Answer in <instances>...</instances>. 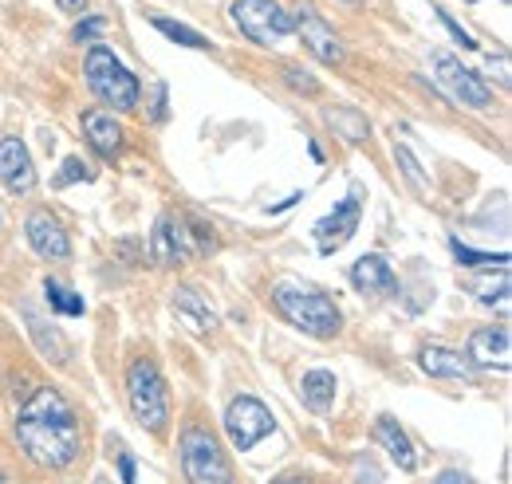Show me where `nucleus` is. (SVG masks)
<instances>
[{"mask_svg":"<svg viewBox=\"0 0 512 484\" xmlns=\"http://www.w3.org/2000/svg\"><path fill=\"white\" fill-rule=\"evenodd\" d=\"M343 4H367V0H343Z\"/></svg>","mask_w":512,"mask_h":484,"instance_id":"obj_38","label":"nucleus"},{"mask_svg":"<svg viewBox=\"0 0 512 484\" xmlns=\"http://www.w3.org/2000/svg\"><path fill=\"white\" fill-rule=\"evenodd\" d=\"M16 441L24 457L48 473H64L83 457V422L64 390L40 382L16 410Z\"/></svg>","mask_w":512,"mask_h":484,"instance_id":"obj_1","label":"nucleus"},{"mask_svg":"<svg viewBox=\"0 0 512 484\" xmlns=\"http://www.w3.org/2000/svg\"><path fill=\"white\" fill-rule=\"evenodd\" d=\"M272 484H312L308 477H296V473H288V477H276Z\"/></svg>","mask_w":512,"mask_h":484,"instance_id":"obj_36","label":"nucleus"},{"mask_svg":"<svg viewBox=\"0 0 512 484\" xmlns=\"http://www.w3.org/2000/svg\"><path fill=\"white\" fill-rule=\"evenodd\" d=\"M174 311H178V319L197 331V335H209L213 327H217V311L209 307V300L193 288V284H182L178 292H174Z\"/></svg>","mask_w":512,"mask_h":484,"instance_id":"obj_20","label":"nucleus"},{"mask_svg":"<svg viewBox=\"0 0 512 484\" xmlns=\"http://www.w3.org/2000/svg\"><path fill=\"white\" fill-rule=\"evenodd\" d=\"M79 126H83L87 146H91L103 162H115V158L123 154L127 134H123V122H119L115 111H107V107H91V111L79 115Z\"/></svg>","mask_w":512,"mask_h":484,"instance_id":"obj_13","label":"nucleus"},{"mask_svg":"<svg viewBox=\"0 0 512 484\" xmlns=\"http://www.w3.org/2000/svg\"><path fill=\"white\" fill-rule=\"evenodd\" d=\"M509 327L505 323H489V327H477L469 335V366H485V370H509Z\"/></svg>","mask_w":512,"mask_h":484,"instance_id":"obj_15","label":"nucleus"},{"mask_svg":"<svg viewBox=\"0 0 512 484\" xmlns=\"http://www.w3.org/2000/svg\"><path fill=\"white\" fill-rule=\"evenodd\" d=\"M103 32H107V16H83V20L75 24L71 40H75V44H83V40H99Z\"/></svg>","mask_w":512,"mask_h":484,"instance_id":"obj_30","label":"nucleus"},{"mask_svg":"<svg viewBox=\"0 0 512 484\" xmlns=\"http://www.w3.org/2000/svg\"><path fill=\"white\" fill-rule=\"evenodd\" d=\"M449 252L461 268H509V256L505 252H481V248H469L457 237H449Z\"/></svg>","mask_w":512,"mask_h":484,"instance_id":"obj_24","label":"nucleus"},{"mask_svg":"<svg viewBox=\"0 0 512 484\" xmlns=\"http://www.w3.org/2000/svg\"><path fill=\"white\" fill-rule=\"evenodd\" d=\"M469 4H473V0H469Z\"/></svg>","mask_w":512,"mask_h":484,"instance_id":"obj_41","label":"nucleus"},{"mask_svg":"<svg viewBox=\"0 0 512 484\" xmlns=\"http://www.w3.org/2000/svg\"><path fill=\"white\" fill-rule=\"evenodd\" d=\"M375 441H379L386 453H390V461H394L402 473H414V469H418V453H414L410 433L394 422L390 414H383V418L375 422Z\"/></svg>","mask_w":512,"mask_h":484,"instance_id":"obj_18","label":"nucleus"},{"mask_svg":"<svg viewBox=\"0 0 512 484\" xmlns=\"http://www.w3.org/2000/svg\"><path fill=\"white\" fill-rule=\"evenodd\" d=\"M127 402H130L134 422L142 425L146 433L166 437L174 410H170L166 378H162V370H158V363H154L150 355H134V359H130V366H127Z\"/></svg>","mask_w":512,"mask_h":484,"instance_id":"obj_4","label":"nucleus"},{"mask_svg":"<svg viewBox=\"0 0 512 484\" xmlns=\"http://www.w3.org/2000/svg\"><path fill=\"white\" fill-rule=\"evenodd\" d=\"M99 484H107V481H99Z\"/></svg>","mask_w":512,"mask_h":484,"instance_id":"obj_40","label":"nucleus"},{"mask_svg":"<svg viewBox=\"0 0 512 484\" xmlns=\"http://www.w3.org/2000/svg\"><path fill=\"white\" fill-rule=\"evenodd\" d=\"M430 60H434V71H438V83L446 87L457 103H465L473 111L493 107V87L473 67H465V63L457 60V56H449V52H434Z\"/></svg>","mask_w":512,"mask_h":484,"instance_id":"obj_8","label":"nucleus"},{"mask_svg":"<svg viewBox=\"0 0 512 484\" xmlns=\"http://www.w3.org/2000/svg\"><path fill=\"white\" fill-rule=\"evenodd\" d=\"M229 20L249 44H260V48H272L284 36H292V12H284L276 0H233Z\"/></svg>","mask_w":512,"mask_h":484,"instance_id":"obj_6","label":"nucleus"},{"mask_svg":"<svg viewBox=\"0 0 512 484\" xmlns=\"http://www.w3.org/2000/svg\"><path fill=\"white\" fill-rule=\"evenodd\" d=\"M75 182H95V170H91L83 158L71 154V158H64V170L56 174V182L52 185H56V189H67V185H75Z\"/></svg>","mask_w":512,"mask_h":484,"instance_id":"obj_28","label":"nucleus"},{"mask_svg":"<svg viewBox=\"0 0 512 484\" xmlns=\"http://www.w3.org/2000/svg\"><path fill=\"white\" fill-rule=\"evenodd\" d=\"M359 221H363V197H359V185H351V193L343 201H335V209L323 221H316V244L323 256H331L335 248L351 241L359 233Z\"/></svg>","mask_w":512,"mask_h":484,"instance_id":"obj_10","label":"nucleus"},{"mask_svg":"<svg viewBox=\"0 0 512 484\" xmlns=\"http://www.w3.org/2000/svg\"><path fill=\"white\" fill-rule=\"evenodd\" d=\"M44 300L52 303V315H67V319H75V315L87 311L83 296H79L67 280H60V276H48V280H44Z\"/></svg>","mask_w":512,"mask_h":484,"instance_id":"obj_23","label":"nucleus"},{"mask_svg":"<svg viewBox=\"0 0 512 484\" xmlns=\"http://www.w3.org/2000/svg\"><path fill=\"white\" fill-rule=\"evenodd\" d=\"M150 24H154L166 40H174V44H182V48H197V52H209V48H213L201 32H193L190 24H178V20H170V16H154Z\"/></svg>","mask_w":512,"mask_h":484,"instance_id":"obj_25","label":"nucleus"},{"mask_svg":"<svg viewBox=\"0 0 512 484\" xmlns=\"http://www.w3.org/2000/svg\"><path fill=\"white\" fill-rule=\"evenodd\" d=\"M284 79H288V87H292L296 95H304V99H316V95H320V79L308 75V71H300V67H288Z\"/></svg>","mask_w":512,"mask_h":484,"instance_id":"obj_29","label":"nucleus"},{"mask_svg":"<svg viewBox=\"0 0 512 484\" xmlns=\"http://www.w3.org/2000/svg\"><path fill=\"white\" fill-rule=\"evenodd\" d=\"M394 162L402 166V174L414 182V189H418V193H426V189H430V178H426V170L418 166V158L410 154V146H398V142H394Z\"/></svg>","mask_w":512,"mask_h":484,"instance_id":"obj_27","label":"nucleus"},{"mask_svg":"<svg viewBox=\"0 0 512 484\" xmlns=\"http://www.w3.org/2000/svg\"><path fill=\"white\" fill-rule=\"evenodd\" d=\"M292 32L304 40V48H308V52H312L320 63L339 67V63L347 60V52H343L339 36L331 32V24L323 20L312 4H300V8H296V16H292Z\"/></svg>","mask_w":512,"mask_h":484,"instance_id":"obj_11","label":"nucleus"},{"mask_svg":"<svg viewBox=\"0 0 512 484\" xmlns=\"http://www.w3.org/2000/svg\"><path fill=\"white\" fill-rule=\"evenodd\" d=\"M119 473H123V484H138V461L130 453H119Z\"/></svg>","mask_w":512,"mask_h":484,"instance_id":"obj_33","label":"nucleus"},{"mask_svg":"<svg viewBox=\"0 0 512 484\" xmlns=\"http://www.w3.org/2000/svg\"><path fill=\"white\" fill-rule=\"evenodd\" d=\"M150 252H154V264L162 268H178L186 264L193 252V237L186 217H174V213H162L158 225H154V237H150Z\"/></svg>","mask_w":512,"mask_h":484,"instance_id":"obj_12","label":"nucleus"},{"mask_svg":"<svg viewBox=\"0 0 512 484\" xmlns=\"http://www.w3.org/2000/svg\"><path fill=\"white\" fill-rule=\"evenodd\" d=\"M323 119H327V126H331L339 138H347L351 146L371 142V122H367L363 111H355V107H327Z\"/></svg>","mask_w":512,"mask_h":484,"instance_id":"obj_22","label":"nucleus"},{"mask_svg":"<svg viewBox=\"0 0 512 484\" xmlns=\"http://www.w3.org/2000/svg\"><path fill=\"white\" fill-rule=\"evenodd\" d=\"M178 465L186 484H237L225 445L209 425L190 422L178 437Z\"/></svg>","mask_w":512,"mask_h":484,"instance_id":"obj_5","label":"nucleus"},{"mask_svg":"<svg viewBox=\"0 0 512 484\" xmlns=\"http://www.w3.org/2000/svg\"><path fill=\"white\" fill-rule=\"evenodd\" d=\"M56 4H60L64 12H83V8H87V0H56Z\"/></svg>","mask_w":512,"mask_h":484,"instance_id":"obj_35","label":"nucleus"},{"mask_svg":"<svg viewBox=\"0 0 512 484\" xmlns=\"http://www.w3.org/2000/svg\"><path fill=\"white\" fill-rule=\"evenodd\" d=\"M225 433H229V441H233L237 453H249L268 433H276V418H272V410L260 398L237 394L229 402V410H225Z\"/></svg>","mask_w":512,"mask_h":484,"instance_id":"obj_7","label":"nucleus"},{"mask_svg":"<svg viewBox=\"0 0 512 484\" xmlns=\"http://www.w3.org/2000/svg\"><path fill=\"white\" fill-rule=\"evenodd\" d=\"M166 103H170V87H166V83H158V87H154V111H150V119L166 122Z\"/></svg>","mask_w":512,"mask_h":484,"instance_id":"obj_32","label":"nucleus"},{"mask_svg":"<svg viewBox=\"0 0 512 484\" xmlns=\"http://www.w3.org/2000/svg\"><path fill=\"white\" fill-rule=\"evenodd\" d=\"M469 292L485 303V307L497 303V311H509V268H501L497 280H473Z\"/></svg>","mask_w":512,"mask_h":484,"instance_id":"obj_26","label":"nucleus"},{"mask_svg":"<svg viewBox=\"0 0 512 484\" xmlns=\"http://www.w3.org/2000/svg\"><path fill=\"white\" fill-rule=\"evenodd\" d=\"M83 79H87L91 95H95L107 111H115V115L134 111L138 99H142L138 75H134L127 63H123V56H119L115 48H107V44H95V48L83 56Z\"/></svg>","mask_w":512,"mask_h":484,"instance_id":"obj_3","label":"nucleus"},{"mask_svg":"<svg viewBox=\"0 0 512 484\" xmlns=\"http://www.w3.org/2000/svg\"><path fill=\"white\" fill-rule=\"evenodd\" d=\"M24 323H28V331H32V343L40 347V355L48 359V363L64 366L71 359V347H67V339L60 335V327H52L36 307H24Z\"/></svg>","mask_w":512,"mask_h":484,"instance_id":"obj_19","label":"nucleus"},{"mask_svg":"<svg viewBox=\"0 0 512 484\" xmlns=\"http://www.w3.org/2000/svg\"><path fill=\"white\" fill-rule=\"evenodd\" d=\"M308 150H312V162H323V150H320V142H316V138L308 142Z\"/></svg>","mask_w":512,"mask_h":484,"instance_id":"obj_37","label":"nucleus"},{"mask_svg":"<svg viewBox=\"0 0 512 484\" xmlns=\"http://www.w3.org/2000/svg\"><path fill=\"white\" fill-rule=\"evenodd\" d=\"M272 303H276V311H280L292 327H300V331L312 335V339H335V335L343 331V311H339V303L331 300L323 288L308 284V280H280V284L272 288Z\"/></svg>","mask_w":512,"mask_h":484,"instance_id":"obj_2","label":"nucleus"},{"mask_svg":"<svg viewBox=\"0 0 512 484\" xmlns=\"http://www.w3.org/2000/svg\"><path fill=\"white\" fill-rule=\"evenodd\" d=\"M40 182L36 174V162L28 154V146L20 138H0V185L12 193V197H28Z\"/></svg>","mask_w":512,"mask_h":484,"instance_id":"obj_14","label":"nucleus"},{"mask_svg":"<svg viewBox=\"0 0 512 484\" xmlns=\"http://www.w3.org/2000/svg\"><path fill=\"white\" fill-rule=\"evenodd\" d=\"M0 229H4V213H0Z\"/></svg>","mask_w":512,"mask_h":484,"instance_id":"obj_39","label":"nucleus"},{"mask_svg":"<svg viewBox=\"0 0 512 484\" xmlns=\"http://www.w3.org/2000/svg\"><path fill=\"white\" fill-rule=\"evenodd\" d=\"M434 484H473V477L461 473V469H442V473L434 477Z\"/></svg>","mask_w":512,"mask_h":484,"instance_id":"obj_34","label":"nucleus"},{"mask_svg":"<svg viewBox=\"0 0 512 484\" xmlns=\"http://www.w3.org/2000/svg\"><path fill=\"white\" fill-rule=\"evenodd\" d=\"M418 370L430 374V378H446V382H469V378H473L469 359H461L457 351L438 347V343H426V347L418 351Z\"/></svg>","mask_w":512,"mask_h":484,"instance_id":"obj_17","label":"nucleus"},{"mask_svg":"<svg viewBox=\"0 0 512 484\" xmlns=\"http://www.w3.org/2000/svg\"><path fill=\"white\" fill-rule=\"evenodd\" d=\"M335 386H339L335 374L316 366V370H308V374L300 378V398H304V406H308L312 414H327L331 402H335Z\"/></svg>","mask_w":512,"mask_h":484,"instance_id":"obj_21","label":"nucleus"},{"mask_svg":"<svg viewBox=\"0 0 512 484\" xmlns=\"http://www.w3.org/2000/svg\"><path fill=\"white\" fill-rule=\"evenodd\" d=\"M351 284L363 292V296H394L398 292V276L390 268V260L379 252H367L351 264Z\"/></svg>","mask_w":512,"mask_h":484,"instance_id":"obj_16","label":"nucleus"},{"mask_svg":"<svg viewBox=\"0 0 512 484\" xmlns=\"http://www.w3.org/2000/svg\"><path fill=\"white\" fill-rule=\"evenodd\" d=\"M438 20L446 24V32L453 36V40H457V44H461V48H465V52H473V48H477V40H473V36H469V32H465V28H461L453 16H449L446 8H438Z\"/></svg>","mask_w":512,"mask_h":484,"instance_id":"obj_31","label":"nucleus"},{"mask_svg":"<svg viewBox=\"0 0 512 484\" xmlns=\"http://www.w3.org/2000/svg\"><path fill=\"white\" fill-rule=\"evenodd\" d=\"M24 237L32 244V252L48 264H67L71 260V237H67L64 221L52 209H32L24 217Z\"/></svg>","mask_w":512,"mask_h":484,"instance_id":"obj_9","label":"nucleus"}]
</instances>
